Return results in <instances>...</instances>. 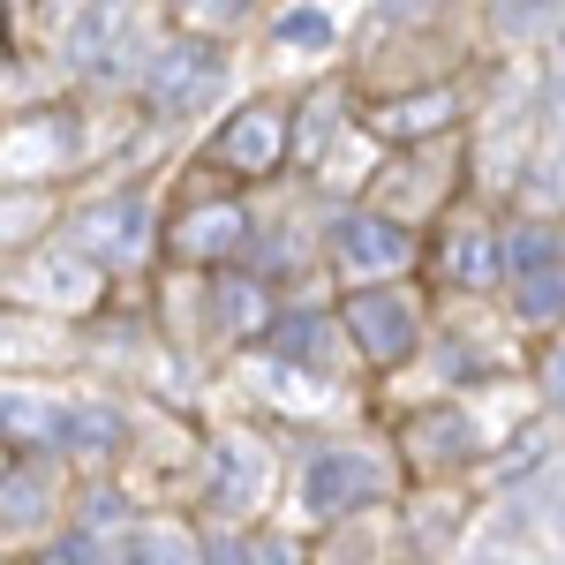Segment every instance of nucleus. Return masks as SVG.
I'll return each mask as SVG.
<instances>
[{
  "instance_id": "1",
  "label": "nucleus",
  "mask_w": 565,
  "mask_h": 565,
  "mask_svg": "<svg viewBox=\"0 0 565 565\" xmlns=\"http://www.w3.org/2000/svg\"><path fill=\"white\" fill-rule=\"evenodd\" d=\"M392 490V452L385 445H370V437H340V445H317L302 460V476H295V513L309 527H340L354 513H370L377 498Z\"/></svg>"
},
{
  "instance_id": "2",
  "label": "nucleus",
  "mask_w": 565,
  "mask_h": 565,
  "mask_svg": "<svg viewBox=\"0 0 565 565\" xmlns=\"http://www.w3.org/2000/svg\"><path fill=\"white\" fill-rule=\"evenodd\" d=\"M68 242L98 271H136V264H151V249H159V212L136 189H106V196H90L84 212H76Z\"/></svg>"
},
{
  "instance_id": "3",
  "label": "nucleus",
  "mask_w": 565,
  "mask_h": 565,
  "mask_svg": "<svg viewBox=\"0 0 565 565\" xmlns=\"http://www.w3.org/2000/svg\"><path fill=\"white\" fill-rule=\"evenodd\" d=\"M218 84H226V45L204 39H159L136 68V90L151 114H196L218 98Z\"/></svg>"
},
{
  "instance_id": "4",
  "label": "nucleus",
  "mask_w": 565,
  "mask_h": 565,
  "mask_svg": "<svg viewBox=\"0 0 565 565\" xmlns=\"http://www.w3.org/2000/svg\"><path fill=\"white\" fill-rule=\"evenodd\" d=\"M324 257H332V271H348L354 287H377V279H392L399 264L415 257V234H407V218H392L385 204H354V212H332Z\"/></svg>"
},
{
  "instance_id": "5",
  "label": "nucleus",
  "mask_w": 565,
  "mask_h": 565,
  "mask_svg": "<svg viewBox=\"0 0 565 565\" xmlns=\"http://www.w3.org/2000/svg\"><path fill=\"white\" fill-rule=\"evenodd\" d=\"M271 498V445L257 430H212L204 445V505L212 521H249Z\"/></svg>"
},
{
  "instance_id": "6",
  "label": "nucleus",
  "mask_w": 565,
  "mask_h": 565,
  "mask_svg": "<svg viewBox=\"0 0 565 565\" xmlns=\"http://www.w3.org/2000/svg\"><path fill=\"white\" fill-rule=\"evenodd\" d=\"M340 324H348V348L362 362H377V370L423 354V309L407 302L399 287H385V279L377 287H354L348 302H340Z\"/></svg>"
},
{
  "instance_id": "7",
  "label": "nucleus",
  "mask_w": 565,
  "mask_h": 565,
  "mask_svg": "<svg viewBox=\"0 0 565 565\" xmlns=\"http://www.w3.org/2000/svg\"><path fill=\"white\" fill-rule=\"evenodd\" d=\"M136 53H143V31H136V0H84L76 23L61 31V61L84 68V76H121Z\"/></svg>"
},
{
  "instance_id": "8",
  "label": "nucleus",
  "mask_w": 565,
  "mask_h": 565,
  "mask_svg": "<svg viewBox=\"0 0 565 565\" xmlns=\"http://www.w3.org/2000/svg\"><path fill=\"white\" fill-rule=\"evenodd\" d=\"M490 430L476 423V407L468 399H430L407 430H399V452H407V468H423V476H452V468H468Z\"/></svg>"
},
{
  "instance_id": "9",
  "label": "nucleus",
  "mask_w": 565,
  "mask_h": 565,
  "mask_svg": "<svg viewBox=\"0 0 565 565\" xmlns=\"http://www.w3.org/2000/svg\"><path fill=\"white\" fill-rule=\"evenodd\" d=\"M287 106L279 98H249V106H234L226 121L212 129V167H226V174H271L279 159H287Z\"/></svg>"
},
{
  "instance_id": "10",
  "label": "nucleus",
  "mask_w": 565,
  "mask_h": 565,
  "mask_svg": "<svg viewBox=\"0 0 565 565\" xmlns=\"http://www.w3.org/2000/svg\"><path fill=\"white\" fill-rule=\"evenodd\" d=\"M15 295H31V309H53V317H84L106 295V271L76 242H61V249H39L31 264H15Z\"/></svg>"
},
{
  "instance_id": "11",
  "label": "nucleus",
  "mask_w": 565,
  "mask_h": 565,
  "mask_svg": "<svg viewBox=\"0 0 565 565\" xmlns=\"http://www.w3.org/2000/svg\"><path fill=\"white\" fill-rule=\"evenodd\" d=\"M257 354L287 362V370H309V377H332L340 354H348V324H340L332 309H317V302H295V309H279V317L264 324Z\"/></svg>"
},
{
  "instance_id": "12",
  "label": "nucleus",
  "mask_w": 565,
  "mask_h": 565,
  "mask_svg": "<svg viewBox=\"0 0 565 565\" xmlns=\"http://www.w3.org/2000/svg\"><path fill=\"white\" fill-rule=\"evenodd\" d=\"M437 264H445V287H460V295H490V287H505V226L452 218Z\"/></svg>"
},
{
  "instance_id": "13",
  "label": "nucleus",
  "mask_w": 565,
  "mask_h": 565,
  "mask_svg": "<svg viewBox=\"0 0 565 565\" xmlns=\"http://www.w3.org/2000/svg\"><path fill=\"white\" fill-rule=\"evenodd\" d=\"M249 249V212L234 196H212V204H189L174 226V257L181 264H226Z\"/></svg>"
},
{
  "instance_id": "14",
  "label": "nucleus",
  "mask_w": 565,
  "mask_h": 565,
  "mask_svg": "<svg viewBox=\"0 0 565 565\" xmlns=\"http://www.w3.org/2000/svg\"><path fill=\"white\" fill-rule=\"evenodd\" d=\"M279 309L264 295V279H212L204 287V340H264V324H271Z\"/></svg>"
},
{
  "instance_id": "15",
  "label": "nucleus",
  "mask_w": 565,
  "mask_h": 565,
  "mask_svg": "<svg viewBox=\"0 0 565 565\" xmlns=\"http://www.w3.org/2000/svg\"><path fill=\"white\" fill-rule=\"evenodd\" d=\"M452 114H460V98L445 84H430V90H407V98L370 106V136H377V143H423V136H437Z\"/></svg>"
},
{
  "instance_id": "16",
  "label": "nucleus",
  "mask_w": 565,
  "mask_h": 565,
  "mask_svg": "<svg viewBox=\"0 0 565 565\" xmlns=\"http://www.w3.org/2000/svg\"><path fill=\"white\" fill-rule=\"evenodd\" d=\"M61 452H76L90 468L121 460L129 452V415L114 399H68V430H61Z\"/></svg>"
},
{
  "instance_id": "17",
  "label": "nucleus",
  "mask_w": 565,
  "mask_h": 565,
  "mask_svg": "<svg viewBox=\"0 0 565 565\" xmlns=\"http://www.w3.org/2000/svg\"><path fill=\"white\" fill-rule=\"evenodd\" d=\"M61 167H76V121L39 114L31 129H23V121L8 129V181H23V174H61Z\"/></svg>"
},
{
  "instance_id": "18",
  "label": "nucleus",
  "mask_w": 565,
  "mask_h": 565,
  "mask_svg": "<svg viewBox=\"0 0 565 565\" xmlns=\"http://www.w3.org/2000/svg\"><path fill=\"white\" fill-rule=\"evenodd\" d=\"M249 385H257L271 407H287V415H324V407H340V385H332V377L287 370V362H271V354H249Z\"/></svg>"
},
{
  "instance_id": "19",
  "label": "nucleus",
  "mask_w": 565,
  "mask_h": 565,
  "mask_svg": "<svg viewBox=\"0 0 565 565\" xmlns=\"http://www.w3.org/2000/svg\"><path fill=\"white\" fill-rule=\"evenodd\" d=\"M271 45H279L287 61L332 53V45H340V8H332V0H287V8L271 15Z\"/></svg>"
},
{
  "instance_id": "20",
  "label": "nucleus",
  "mask_w": 565,
  "mask_h": 565,
  "mask_svg": "<svg viewBox=\"0 0 565 565\" xmlns=\"http://www.w3.org/2000/svg\"><path fill=\"white\" fill-rule=\"evenodd\" d=\"M61 430H68V399L45 385H8V437H15V452H23V437L39 445V452H61Z\"/></svg>"
},
{
  "instance_id": "21",
  "label": "nucleus",
  "mask_w": 565,
  "mask_h": 565,
  "mask_svg": "<svg viewBox=\"0 0 565 565\" xmlns=\"http://www.w3.org/2000/svg\"><path fill=\"white\" fill-rule=\"evenodd\" d=\"M121 565H204V535H189L181 521H129Z\"/></svg>"
},
{
  "instance_id": "22",
  "label": "nucleus",
  "mask_w": 565,
  "mask_h": 565,
  "mask_svg": "<svg viewBox=\"0 0 565 565\" xmlns=\"http://www.w3.org/2000/svg\"><path fill=\"white\" fill-rule=\"evenodd\" d=\"M498 295H505V309H513V324H558L565 317V264L527 271V279H505Z\"/></svg>"
},
{
  "instance_id": "23",
  "label": "nucleus",
  "mask_w": 565,
  "mask_h": 565,
  "mask_svg": "<svg viewBox=\"0 0 565 565\" xmlns=\"http://www.w3.org/2000/svg\"><path fill=\"white\" fill-rule=\"evenodd\" d=\"M45 521V482L31 476V460L8 468V535H31Z\"/></svg>"
},
{
  "instance_id": "24",
  "label": "nucleus",
  "mask_w": 565,
  "mask_h": 565,
  "mask_svg": "<svg viewBox=\"0 0 565 565\" xmlns=\"http://www.w3.org/2000/svg\"><path fill=\"white\" fill-rule=\"evenodd\" d=\"M551 15H565V0H490V31H505V39H527Z\"/></svg>"
},
{
  "instance_id": "25",
  "label": "nucleus",
  "mask_w": 565,
  "mask_h": 565,
  "mask_svg": "<svg viewBox=\"0 0 565 565\" xmlns=\"http://www.w3.org/2000/svg\"><path fill=\"white\" fill-rule=\"evenodd\" d=\"M181 23H196V31H234L242 15H249V0H174Z\"/></svg>"
},
{
  "instance_id": "26",
  "label": "nucleus",
  "mask_w": 565,
  "mask_h": 565,
  "mask_svg": "<svg viewBox=\"0 0 565 565\" xmlns=\"http://www.w3.org/2000/svg\"><path fill=\"white\" fill-rule=\"evenodd\" d=\"M249 565H309V558H302V543H295L287 527H257V535H249Z\"/></svg>"
},
{
  "instance_id": "27",
  "label": "nucleus",
  "mask_w": 565,
  "mask_h": 565,
  "mask_svg": "<svg viewBox=\"0 0 565 565\" xmlns=\"http://www.w3.org/2000/svg\"><path fill=\"white\" fill-rule=\"evenodd\" d=\"M204 565H249V535L212 527V535H204Z\"/></svg>"
},
{
  "instance_id": "28",
  "label": "nucleus",
  "mask_w": 565,
  "mask_h": 565,
  "mask_svg": "<svg viewBox=\"0 0 565 565\" xmlns=\"http://www.w3.org/2000/svg\"><path fill=\"white\" fill-rule=\"evenodd\" d=\"M535 385H543V407H558V415H565V348L543 354V377H535Z\"/></svg>"
},
{
  "instance_id": "29",
  "label": "nucleus",
  "mask_w": 565,
  "mask_h": 565,
  "mask_svg": "<svg viewBox=\"0 0 565 565\" xmlns=\"http://www.w3.org/2000/svg\"><path fill=\"white\" fill-rule=\"evenodd\" d=\"M423 8H437V0H385V15H423Z\"/></svg>"
},
{
  "instance_id": "30",
  "label": "nucleus",
  "mask_w": 565,
  "mask_h": 565,
  "mask_svg": "<svg viewBox=\"0 0 565 565\" xmlns=\"http://www.w3.org/2000/svg\"><path fill=\"white\" fill-rule=\"evenodd\" d=\"M558 521H565V498H558Z\"/></svg>"
},
{
  "instance_id": "31",
  "label": "nucleus",
  "mask_w": 565,
  "mask_h": 565,
  "mask_svg": "<svg viewBox=\"0 0 565 565\" xmlns=\"http://www.w3.org/2000/svg\"><path fill=\"white\" fill-rule=\"evenodd\" d=\"M558 189H565V181H558Z\"/></svg>"
}]
</instances>
